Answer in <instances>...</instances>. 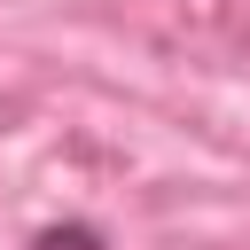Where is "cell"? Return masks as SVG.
Here are the masks:
<instances>
[{
    "mask_svg": "<svg viewBox=\"0 0 250 250\" xmlns=\"http://www.w3.org/2000/svg\"><path fill=\"white\" fill-rule=\"evenodd\" d=\"M31 250H109L102 242V227H86V219H70V227H47Z\"/></svg>",
    "mask_w": 250,
    "mask_h": 250,
    "instance_id": "1",
    "label": "cell"
}]
</instances>
